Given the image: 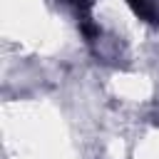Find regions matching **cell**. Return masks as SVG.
Listing matches in <instances>:
<instances>
[{
  "mask_svg": "<svg viewBox=\"0 0 159 159\" xmlns=\"http://www.w3.org/2000/svg\"><path fill=\"white\" fill-rule=\"evenodd\" d=\"M127 5L134 10L137 17H142L144 22L159 25V0H127Z\"/></svg>",
  "mask_w": 159,
  "mask_h": 159,
  "instance_id": "6da1fadb",
  "label": "cell"
},
{
  "mask_svg": "<svg viewBox=\"0 0 159 159\" xmlns=\"http://www.w3.org/2000/svg\"><path fill=\"white\" fill-rule=\"evenodd\" d=\"M65 5H70V7H75L77 10V15L82 17V15H87L89 12V7H92V2L94 0H62Z\"/></svg>",
  "mask_w": 159,
  "mask_h": 159,
  "instance_id": "7a4b0ae2",
  "label": "cell"
}]
</instances>
